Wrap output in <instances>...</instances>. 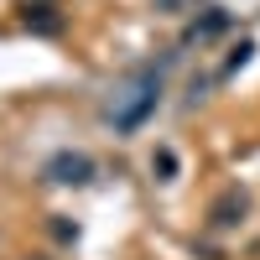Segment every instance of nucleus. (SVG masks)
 Wrapping results in <instances>:
<instances>
[{
  "label": "nucleus",
  "instance_id": "obj_1",
  "mask_svg": "<svg viewBox=\"0 0 260 260\" xmlns=\"http://www.w3.org/2000/svg\"><path fill=\"white\" fill-rule=\"evenodd\" d=\"M156 104H161V68L146 62V68H136V73L125 78V89L110 99L104 115H110L115 130H136V125H146V115L156 110Z\"/></svg>",
  "mask_w": 260,
  "mask_h": 260
},
{
  "label": "nucleus",
  "instance_id": "obj_4",
  "mask_svg": "<svg viewBox=\"0 0 260 260\" xmlns=\"http://www.w3.org/2000/svg\"><path fill=\"white\" fill-rule=\"evenodd\" d=\"M26 26L42 31V37H57L62 31V11L52 6V0H37V6H26Z\"/></svg>",
  "mask_w": 260,
  "mask_h": 260
},
{
  "label": "nucleus",
  "instance_id": "obj_6",
  "mask_svg": "<svg viewBox=\"0 0 260 260\" xmlns=\"http://www.w3.org/2000/svg\"><path fill=\"white\" fill-rule=\"evenodd\" d=\"M156 11L161 16H182V0H156Z\"/></svg>",
  "mask_w": 260,
  "mask_h": 260
},
{
  "label": "nucleus",
  "instance_id": "obj_2",
  "mask_svg": "<svg viewBox=\"0 0 260 260\" xmlns=\"http://www.w3.org/2000/svg\"><path fill=\"white\" fill-rule=\"evenodd\" d=\"M42 177L62 182V187H83V182H94V161L83 156V151H57V156H47Z\"/></svg>",
  "mask_w": 260,
  "mask_h": 260
},
{
  "label": "nucleus",
  "instance_id": "obj_5",
  "mask_svg": "<svg viewBox=\"0 0 260 260\" xmlns=\"http://www.w3.org/2000/svg\"><path fill=\"white\" fill-rule=\"evenodd\" d=\"M151 167H156V172H161V182H172V177H177V156H172V151H167V146L156 151V156H151Z\"/></svg>",
  "mask_w": 260,
  "mask_h": 260
},
{
  "label": "nucleus",
  "instance_id": "obj_3",
  "mask_svg": "<svg viewBox=\"0 0 260 260\" xmlns=\"http://www.w3.org/2000/svg\"><path fill=\"white\" fill-rule=\"evenodd\" d=\"M245 208H250V198H245L240 187H229L224 198H219V203L208 208V224H213V229H234V224L245 219Z\"/></svg>",
  "mask_w": 260,
  "mask_h": 260
}]
</instances>
